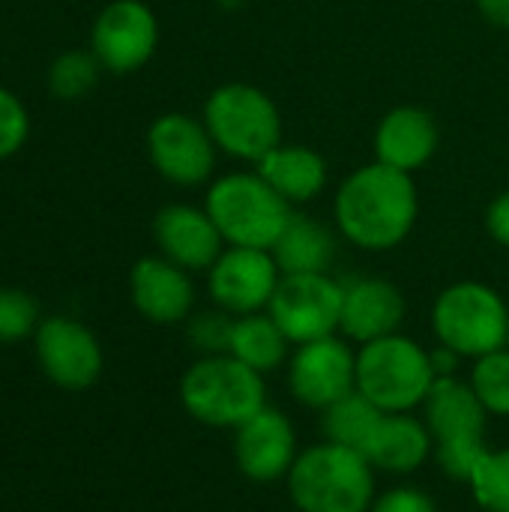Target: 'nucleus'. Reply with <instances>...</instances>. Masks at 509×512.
<instances>
[{
  "label": "nucleus",
  "mask_w": 509,
  "mask_h": 512,
  "mask_svg": "<svg viewBox=\"0 0 509 512\" xmlns=\"http://www.w3.org/2000/svg\"><path fill=\"white\" fill-rule=\"evenodd\" d=\"M339 234L366 252H387L405 243L417 225L420 201L414 174L384 162L351 171L333 201Z\"/></svg>",
  "instance_id": "obj_1"
},
{
  "label": "nucleus",
  "mask_w": 509,
  "mask_h": 512,
  "mask_svg": "<svg viewBox=\"0 0 509 512\" xmlns=\"http://www.w3.org/2000/svg\"><path fill=\"white\" fill-rule=\"evenodd\" d=\"M288 495L297 512H369L375 504V468L363 453L324 441L297 456Z\"/></svg>",
  "instance_id": "obj_2"
},
{
  "label": "nucleus",
  "mask_w": 509,
  "mask_h": 512,
  "mask_svg": "<svg viewBox=\"0 0 509 512\" xmlns=\"http://www.w3.org/2000/svg\"><path fill=\"white\" fill-rule=\"evenodd\" d=\"M204 210L216 222L225 246L273 249L291 222V204L258 174L234 171L210 183Z\"/></svg>",
  "instance_id": "obj_3"
},
{
  "label": "nucleus",
  "mask_w": 509,
  "mask_h": 512,
  "mask_svg": "<svg viewBox=\"0 0 509 512\" xmlns=\"http://www.w3.org/2000/svg\"><path fill=\"white\" fill-rule=\"evenodd\" d=\"M180 399L192 420L210 429H240L267 408L264 375L231 354L201 357L180 381Z\"/></svg>",
  "instance_id": "obj_4"
},
{
  "label": "nucleus",
  "mask_w": 509,
  "mask_h": 512,
  "mask_svg": "<svg viewBox=\"0 0 509 512\" xmlns=\"http://www.w3.org/2000/svg\"><path fill=\"white\" fill-rule=\"evenodd\" d=\"M432 354L402 336H384L357 351V390L384 414H411L435 384Z\"/></svg>",
  "instance_id": "obj_5"
},
{
  "label": "nucleus",
  "mask_w": 509,
  "mask_h": 512,
  "mask_svg": "<svg viewBox=\"0 0 509 512\" xmlns=\"http://www.w3.org/2000/svg\"><path fill=\"white\" fill-rule=\"evenodd\" d=\"M216 147L234 159L258 165L282 144V114L261 87L231 81L216 87L201 114Z\"/></svg>",
  "instance_id": "obj_6"
},
{
  "label": "nucleus",
  "mask_w": 509,
  "mask_h": 512,
  "mask_svg": "<svg viewBox=\"0 0 509 512\" xmlns=\"http://www.w3.org/2000/svg\"><path fill=\"white\" fill-rule=\"evenodd\" d=\"M432 330L438 345L459 357L480 360L507 348L509 309L504 297L483 282H456L444 288L432 306Z\"/></svg>",
  "instance_id": "obj_7"
},
{
  "label": "nucleus",
  "mask_w": 509,
  "mask_h": 512,
  "mask_svg": "<svg viewBox=\"0 0 509 512\" xmlns=\"http://www.w3.org/2000/svg\"><path fill=\"white\" fill-rule=\"evenodd\" d=\"M342 297L345 285L330 273H291L279 279L267 312L291 345H306L336 336L342 324Z\"/></svg>",
  "instance_id": "obj_8"
},
{
  "label": "nucleus",
  "mask_w": 509,
  "mask_h": 512,
  "mask_svg": "<svg viewBox=\"0 0 509 512\" xmlns=\"http://www.w3.org/2000/svg\"><path fill=\"white\" fill-rule=\"evenodd\" d=\"M216 141L204 120L183 111L159 114L147 129V156L159 177L174 186H201L216 171Z\"/></svg>",
  "instance_id": "obj_9"
},
{
  "label": "nucleus",
  "mask_w": 509,
  "mask_h": 512,
  "mask_svg": "<svg viewBox=\"0 0 509 512\" xmlns=\"http://www.w3.org/2000/svg\"><path fill=\"white\" fill-rule=\"evenodd\" d=\"M159 45L156 12L144 0H111L93 21L90 51L105 72L129 75L150 63Z\"/></svg>",
  "instance_id": "obj_10"
},
{
  "label": "nucleus",
  "mask_w": 509,
  "mask_h": 512,
  "mask_svg": "<svg viewBox=\"0 0 509 512\" xmlns=\"http://www.w3.org/2000/svg\"><path fill=\"white\" fill-rule=\"evenodd\" d=\"M288 387L300 405L327 411L357 390V354L339 336L297 345L288 363Z\"/></svg>",
  "instance_id": "obj_11"
},
{
  "label": "nucleus",
  "mask_w": 509,
  "mask_h": 512,
  "mask_svg": "<svg viewBox=\"0 0 509 512\" xmlns=\"http://www.w3.org/2000/svg\"><path fill=\"white\" fill-rule=\"evenodd\" d=\"M279 279L282 270L270 249L228 246L207 270V291L219 309L240 318L252 312H267Z\"/></svg>",
  "instance_id": "obj_12"
},
{
  "label": "nucleus",
  "mask_w": 509,
  "mask_h": 512,
  "mask_svg": "<svg viewBox=\"0 0 509 512\" xmlns=\"http://www.w3.org/2000/svg\"><path fill=\"white\" fill-rule=\"evenodd\" d=\"M297 456V432L291 420L270 405L234 429V462L252 483H276L288 477Z\"/></svg>",
  "instance_id": "obj_13"
},
{
  "label": "nucleus",
  "mask_w": 509,
  "mask_h": 512,
  "mask_svg": "<svg viewBox=\"0 0 509 512\" xmlns=\"http://www.w3.org/2000/svg\"><path fill=\"white\" fill-rule=\"evenodd\" d=\"M36 357L45 375L66 390L90 387L102 372V348L96 336L72 318H45L36 327Z\"/></svg>",
  "instance_id": "obj_14"
},
{
  "label": "nucleus",
  "mask_w": 509,
  "mask_h": 512,
  "mask_svg": "<svg viewBox=\"0 0 509 512\" xmlns=\"http://www.w3.org/2000/svg\"><path fill=\"white\" fill-rule=\"evenodd\" d=\"M153 237L162 258L183 270H210L225 252V240L204 207L165 204L153 219Z\"/></svg>",
  "instance_id": "obj_15"
},
{
  "label": "nucleus",
  "mask_w": 509,
  "mask_h": 512,
  "mask_svg": "<svg viewBox=\"0 0 509 512\" xmlns=\"http://www.w3.org/2000/svg\"><path fill=\"white\" fill-rule=\"evenodd\" d=\"M129 291L135 309L153 324L189 321L195 306V285L189 279V270L162 255H147L132 267Z\"/></svg>",
  "instance_id": "obj_16"
},
{
  "label": "nucleus",
  "mask_w": 509,
  "mask_h": 512,
  "mask_svg": "<svg viewBox=\"0 0 509 512\" xmlns=\"http://www.w3.org/2000/svg\"><path fill=\"white\" fill-rule=\"evenodd\" d=\"M402 321H405V297L393 282L378 276H363L345 285L339 330L351 342L369 345L384 336H393L399 333Z\"/></svg>",
  "instance_id": "obj_17"
},
{
  "label": "nucleus",
  "mask_w": 509,
  "mask_h": 512,
  "mask_svg": "<svg viewBox=\"0 0 509 512\" xmlns=\"http://www.w3.org/2000/svg\"><path fill=\"white\" fill-rule=\"evenodd\" d=\"M438 123L420 105H396L378 120L375 129V162L396 171L414 174L438 153Z\"/></svg>",
  "instance_id": "obj_18"
},
{
  "label": "nucleus",
  "mask_w": 509,
  "mask_h": 512,
  "mask_svg": "<svg viewBox=\"0 0 509 512\" xmlns=\"http://www.w3.org/2000/svg\"><path fill=\"white\" fill-rule=\"evenodd\" d=\"M432 450L435 438L426 420H417L411 414H381L369 444L363 447V456L372 468L402 477L423 468Z\"/></svg>",
  "instance_id": "obj_19"
},
{
  "label": "nucleus",
  "mask_w": 509,
  "mask_h": 512,
  "mask_svg": "<svg viewBox=\"0 0 509 512\" xmlns=\"http://www.w3.org/2000/svg\"><path fill=\"white\" fill-rule=\"evenodd\" d=\"M423 414H426L423 420H426L435 444L453 441V438H483L486 435L489 411L477 399L474 387L459 381L456 375L435 378V384L423 402Z\"/></svg>",
  "instance_id": "obj_20"
},
{
  "label": "nucleus",
  "mask_w": 509,
  "mask_h": 512,
  "mask_svg": "<svg viewBox=\"0 0 509 512\" xmlns=\"http://www.w3.org/2000/svg\"><path fill=\"white\" fill-rule=\"evenodd\" d=\"M255 171L294 207V204H309L315 201L327 180H330V168L324 162V156L306 144H279L276 150H270Z\"/></svg>",
  "instance_id": "obj_21"
},
{
  "label": "nucleus",
  "mask_w": 509,
  "mask_h": 512,
  "mask_svg": "<svg viewBox=\"0 0 509 512\" xmlns=\"http://www.w3.org/2000/svg\"><path fill=\"white\" fill-rule=\"evenodd\" d=\"M270 252H273L282 276L327 273L333 258H336V237L324 222L303 216V213H294Z\"/></svg>",
  "instance_id": "obj_22"
},
{
  "label": "nucleus",
  "mask_w": 509,
  "mask_h": 512,
  "mask_svg": "<svg viewBox=\"0 0 509 512\" xmlns=\"http://www.w3.org/2000/svg\"><path fill=\"white\" fill-rule=\"evenodd\" d=\"M288 351H291V342L282 333V327L270 318V312H252V315L234 318L228 354L246 363L249 369L267 375L288 360Z\"/></svg>",
  "instance_id": "obj_23"
},
{
  "label": "nucleus",
  "mask_w": 509,
  "mask_h": 512,
  "mask_svg": "<svg viewBox=\"0 0 509 512\" xmlns=\"http://www.w3.org/2000/svg\"><path fill=\"white\" fill-rule=\"evenodd\" d=\"M381 414H384L381 408H375L360 390H354L324 411V435L333 444H342V447L363 453V447L369 444Z\"/></svg>",
  "instance_id": "obj_24"
},
{
  "label": "nucleus",
  "mask_w": 509,
  "mask_h": 512,
  "mask_svg": "<svg viewBox=\"0 0 509 512\" xmlns=\"http://www.w3.org/2000/svg\"><path fill=\"white\" fill-rule=\"evenodd\" d=\"M102 63L96 60L93 51H81V48H72V51H63L51 60L48 66V90L51 96L63 99V102H75V99H84L99 75H102Z\"/></svg>",
  "instance_id": "obj_25"
},
{
  "label": "nucleus",
  "mask_w": 509,
  "mask_h": 512,
  "mask_svg": "<svg viewBox=\"0 0 509 512\" xmlns=\"http://www.w3.org/2000/svg\"><path fill=\"white\" fill-rule=\"evenodd\" d=\"M468 384L474 387L477 399L489 414L509 417V345L474 360Z\"/></svg>",
  "instance_id": "obj_26"
},
{
  "label": "nucleus",
  "mask_w": 509,
  "mask_h": 512,
  "mask_svg": "<svg viewBox=\"0 0 509 512\" xmlns=\"http://www.w3.org/2000/svg\"><path fill=\"white\" fill-rule=\"evenodd\" d=\"M468 486L486 512H509V450H489Z\"/></svg>",
  "instance_id": "obj_27"
},
{
  "label": "nucleus",
  "mask_w": 509,
  "mask_h": 512,
  "mask_svg": "<svg viewBox=\"0 0 509 512\" xmlns=\"http://www.w3.org/2000/svg\"><path fill=\"white\" fill-rule=\"evenodd\" d=\"M39 327V306L21 288H0V342H21Z\"/></svg>",
  "instance_id": "obj_28"
},
{
  "label": "nucleus",
  "mask_w": 509,
  "mask_h": 512,
  "mask_svg": "<svg viewBox=\"0 0 509 512\" xmlns=\"http://www.w3.org/2000/svg\"><path fill=\"white\" fill-rule=\"evenodd\" d=\"M231 333H234V318L225 309L189 315V324H186V336H189L192 348H198L204 357L228 354Z\"/></svg>",
  "instance_id": "obj_29"
},
{
  "label": "nucleus",
  "mask_w": 509,
  "mask_h": 512,
  "mask_svg": "<svg viewBox=\"0 0 509 512\" xmlns=\"http://www.w3.org/2000/svg\"><path fill=\"white\" fill-rule=\"evenodd\" d=\"M486 453H489L486 435L483 438H453V441L435 444V459H438L441 471L459 483H471V477Z\"/></svg>",
  "instance_id": "obj_30"
},
{
  "label": "nucleus",
  "mask_w": 509,
  "mask_h": 512,
  "mask_svg": "<svg viewBox=\"0 0 509 512\" xmlns=\"http://www.w3.org/2000/svg\"><path fill=\"white\" fill-rule=\"evenodd\" d=\"M30 135V114L24 102L9 90L0 87V159L15 156Z\"/></svg>",
  "instance_id": "obj_31"
},
{
  "label": "nucleus",
  "mask_w": 509,
  "mask_h": 512,
  "mask_svg": "<svg viewBox=\"0 0 509 512\" xmlns=\"http://www.w3.org/2000/svg\"><path fill=\"white\" fill-rule=\"evenodd\" d=\"M369 512H438V504L423 489L399 486V489H390L387 495L375 498Z\"/></svg>",
  "instance_id": "obj_32"
},
{
  "label": "nucleus",
  "mask_w": 509,
  "mask_h": 512,
  "mask_svg": "<svg viewBox=\"0 0 509 512\" xmlns=\"http://www.w3.org/2000/svg\"><path fill=\"white\" fill-rule=\"evenodd\" d=\"M486 231L498 246L509 249V192H501L486 210Z\"/></svg>",
  "instance_id": "obj_33"
},
{
  "label": "nucleus",
  "mask_w": 509,
  "mask_h": 512,
  "mask_svg": "<svg viewBox=\"0 0 509 512\" xmlns=\"http://www.w3.org/2000/svg\"><path fill=\"white\" fill-rule=\"evenodd\" d=\"M477 9L501 30H509V0H477Z\"/></svg>",
  "instance_id": "obj_34"
},
{
  "label": "nucleus",
  "mask_w": 509,
  "mask_h": 512,
  "mask_svg": "<svg viewBox=\"0 0 509 512\" xmlns=\"http://www.w3.org/2000/svg\"><path fill=\"white\" fill-rule=\"evenodd\" d=\"M432 354V366H435V375L438 378H444V375H456V366H459V354L456 351H450V348H444V345H438L435 351H429Z\"/></svg>",
  "instance_id": "obj_35"
},
{
  "label": "nucleus",
  "mask_w": 509,
  "mask_h": 512,
  "mask_svg": "<svg viewBox=\"0 0 509 512\" xmlns=\"http://www.w3.org/2000/svg\"><path fill=\"white\" fill-rule=\"evenodd\" d=\"M219 9H240V6H246L249 0H213Z\"/></svg>",
  "instance_id": "obj_36"
},
{
  "label": "nucleus",
  "mask_w": 509,
  "mask_h": 512,
  "mask_svg": "<svg viewBox=\"0 0 509 512\" xmlns=\"http://www.w3.org/2000/svg\"><path fill=\"white\" fill-rule=\"evenodd\" d=\"M507 345H509V339H507Z\"/></svg>",
  "instance_id": "obj_37"
}]
</instances>
